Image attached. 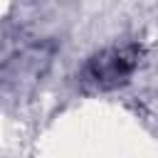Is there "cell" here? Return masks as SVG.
<instances>
[{"instance_id": "6da1fadb", "label": "cell", "mask_w": 158, "mask_h": 158, "mask_svg": "<svg viewBox=\"0 0 158 158\" xmlns=\"http://www.w3.org/2000/svg\"><path fill=\"white\" fill-rule=\"evenodd\" d=\"M141 59V49L136 44L123 47H109L99 54H94L86 64L89 79L101 89H116L131 79Z\"/></svg>"}]
</instances>
